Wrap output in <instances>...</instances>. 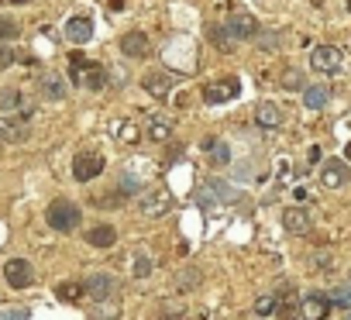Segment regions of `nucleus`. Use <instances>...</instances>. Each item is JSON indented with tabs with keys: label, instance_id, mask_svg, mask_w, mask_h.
Masks as SVG:
<instances>
[{
	"label": "nucleus",
	"instance_id": "2eb2a0df",
	"mask_svg": "<svg viewBox=\"0 0 351 320\" xmlns=\"http://www.w3.org/2000/svg\"><path fill=\"white\" fill-rule=\"evenodd\" d=\"M255 121H258V127L276 131V127H282V110H279L272 100H262V103L255 107Z\"/></svg>",
	"mask_w": 351,
	"mask_h": 320
},
{
	"label": "nucleus",
	"instance_id": "aec40b11",
	"mask_svg": "<svg viewBox=\"0 0 351 320\" xmlns=\"http://www.w3.org/2000/svg\"><path fill=\"white\" fill-rule=\"evenodd\" d=\"M276 303H279V306H276V313H279L282 320H296V317H300V306H303V299H296V293H293V289L279 293V296H276Z\"/></svg>",
	"mask_w": 351,
	"mask_h": 320
},
{
	"label": "nucleus",
	"instance_id": "a878e982",
	"mask_svg": "<svg viewBox=\"0 0 351 320\" xmlns=\"http://www.w3.org/2000/svg\"><path fill=\"white\" fill-rule=\"evenodd\" d=\"M83 293H86V286H80V282H62L59 286V299H66V303H76Z\"/></svg>",
	"mask_w": 351,
	"mask_h": 320
},
{
	"label": "nucleus",
	"instance_id": "393cba45",
	"mask_svg": "<svg viewBox=\"0 0 351 320\" xmlns=\"http://www.w3.org/2000/svg\"><path fill=\"white\" fill-rule=\"evenodd\" d=\"M169 131H172V124H169L165 117H152V124H148V138H152V141H165Z\"/></svg>",
	"mask_w": 351,
	"mask_h": 320
},
{
	"label": "nucleus",
	"instance_id": "b1692460",
	"mask_svg": "<svg viewBox=\"0 0 351 320\" xmlns=\"http://www.w3.org/2000/svg\"><path fill=\"white\" fill-rule=\"evenodd\" d=\"M210 38H214V45H217V49H221V52H231V49H234V45H238V42H234V38H231V32H228V28H224V25H221V28H217V25H214V28H210Z\"/></svg>",
	"mask_w": 351,
	"mask_h": 320
},
{
	"label": "nucleus",
	"instance_id": "20e7f679",
	"mask_svg": "<svg viewBox=\"0 0 351 320\" xmlns=\"http://www.w3.org/2000/svg\"><path fill=\"white\" fill-rule=\"evenodd\" d=\"M238 93H241V79L238 76H224V79L204 86V100L207 103H228V100H238Z\"/></svg>",
	"mask_w": 351,
	"mask_h": 320
},
{
	"label": "nucleus",
	"instance_id": "72a5a7b5",
	"mask_svg": "<svg viewBox=\"0 0 351 320\" xmlns=\"http://www.w3.org/2000/svg\"><path fill=\"white\" fill-rule=\"evenodd\" d=\"M0 320H28L25 306H11V310H0Z\"/></svg>",
	"mask_w": 351,
	"mask_h": 320
},
{
	"label": "nucleus",
	"instance_id": "f03ea898",
	"mask_svg": "<svg viewBox=\"0 0 351 320\" xmlns=\"http://www.w3.org/2000/svg\"><path fill=\"white\" fill-rule=\"evenodd\" d=\"M193 200H197L200 207H217V204H238L241 197H238V190H231L228 183L214 180V183H204V186H197Z\"/></svg>",
	"mask_w": 351,
	"mask_h": 320
},
{
	"label": "nucleus",
	"instance_id": "f8f14e48",
	"mask_svg": "<svg viewBox=\"0 0 351 320\" xmlns=\"http://www.w3.org/2000/svg\"><path fill=\"white\" fill-rule=\"evenodd\" d=\"M327 313H330V299L327 296H303V306H300V317L303 320H327Z\"/></svg>",
	"mask_w": 351,
	"mask_h": 320
},
{
	"label": "nucleus",
	"instance_id": "4c0bfd02",
	"mask_svg": "<svg viewBox=\"0 0 351 320\" xmlns=\"http://www.w3.org/2000/svg\"><path fill=\"white\" fill-rule=\"evenodd\" d=\"M344 320H351V310H348V313H344Z\"/></svg>",
	"mask_w": 351,
	"mask_h": 320
},
{
	"label": "nucleus",
	"instance_id": "a211bd4d",
	"mask_svg": "<svg viewBox=\"0 0 351 320\" xmlns=\"http://www.w3.org/2000/svg\"><path fill=\"white\" fill-rule=\"evenodd\" d=\"M204 148H207V162H210V166L224 169V166L231 162V148H228V141H214V138H207Z\"/></svg>",
	"mask_w": 351,
	"mask_h": 320
},
{
	"label": "nucleus",
	"instance_id": "7ed1b4c3",
	"mask_svg": "<svg viewBox=\"0 0 351 320\" xmlns=\"http://www.w3.org/2000/svg\"><path fill=\"white\" fill-rule=\"evenodd\" d=\"M80 207L76 204H69V200H56L49 210H45V221L56 227V231H76L80 227Z\"/></svg>",
	"mask_w": 351,
	"mask_h": 320
},
{
	"label": "nucleus",
	"instance_id": "58836bf2",
	"mask_svg": "<svg viewBox=\"0 0 351 320\" xmlns=\"http://www.w3.org/2000/svg\"><path fill=\"white\" fill-rule=\"evenodd\" d=\"M14 4H25V0H14Z\"/></svg>",
	"mask_w": 351,
	"mask_h": 320
},
{
	"label": "nucleus",
	"instance_id": "c9c22d12",
	"mask_svg": "<svg viewBox=\"0 0 351 320\" xmlns=\"http://www.w3.org/2000/svg\"><path fill=\"white\" fill-rule=\"evenodd\" d=\"M197 282H200L197 272H183V275H180V286H197Z\"/></svg>",
	"mask_w": 351,
	"mask_h": 320
},
{
	"label": "nucleus",
	"instance_id": "bb28decb",
	"mask_svg": "<svg viewBox=\"0 0 351 320\" xmlns=\"http://www.w3.org/2000/svg\"><path fill=\"white\" fill-rule=\"evenodd\" d=\"M0 107H4V110H18L21 107V90H0Z\"/></svg>",
	"mask_w": 351,
	"mask_h": 320
},
{
	"label": "nucleus",
	"instance_id": "4468645a",
	"mask_svg": "<svg viewBox=\"0 0 351 320\" xmlns=\"http://www.w3.org/2000/svg\"><path fill=\"white\" fill-rule=\"evenodd\" d=\"M141 86H145L155 100H165V97L172 93V73H148V76L141 79Z\"/></svg>",
	"mask_w": 351,
	"mask_h": 320
},
{
	"label": "nucleus",
	"instance_id": "39448f33",
	"mask_svg": "<svg viewBox=\"0 0 351 320\" xmlns=\"http://www.w3.org/2000/svg\"><path fill=\"white\" fill-rule=\"evenodd\" d=\"M138 210H141L145 217H162V214H169V210H172V193H169V190H162V186H155V190L141 193Z\"/></svg>",
	"mask_w": 351,
	"mask_h": 320
},
{
	"label": "nucleus",
	"instance_id": "6ab92c4d",
	"mask_svg": "<svg viewBox=\"0 0 351 320\" xmlns=\"http://www.w3.org/2000/svg\"><path fill=\"white\" fill-rule=\"evenodd\" d=\"M66 35H69V42L83 45V42H90V38H93V21H90V18H69Z\"/></svg>",
	"mask_w": 351,
	"mask_h": 320
},
{
	"label": "nucleus",
	"instance_id": "f3484780",
	"mask_svg": "<svg viewBox=\"0 0 351 320\" xmlns=\"http://www.w3.org/2000/svg\"><path fill=\"white\" fill-rule=\"evenodd\" d=\"M38 90H42L45 100H66V83H62L59 73H45V76L38 79Z\"/></svg>",
	"mask_w": 351,
	"mask_h": 320
},
{
	"label": "nucleus",
	"instance_id": "4be33fe9",
	"mask_svg": "<svg viewBox=\"0 0 351 320\" xmlns=\"http://www.w3.org/2000/svg\"><path fill=\"white\" fill-rule=\"evenodd\" d=\"M327 100H330V93H327V86H320V83H317V86H306V93H303V103H306L310 110H320Z\"/></svg>",
	"mask_w": 351,
	"mask_h": 320
},
{
	"label": "nucleus",
	"instance_id": "1a4fd4ad",
	"mask_svg": "<svg viewBox=\"0 0 351 320\" xmlns=\"http://www.w3.org/2000/svg\"><path fill=\"white\" fill-rule=\"evenodd\" d=\"M83 286H86V293H90L93 299H100V303H104V299H110V296L117 293V279H114V275H104V272L90 275Z\"/></svg>",
	"mask_w": 351,
	"mask_h": 320
},
{
	"label": "nucleus",
	"instance_id": "6e6552de",
	"mask_svg": "<svg viewBox=\"0 0 351 320\" xmlns=\"http://www.w3.org/2000/svg\"><path fill=\"white\" fill-rule=\"evenodd\" d=\"M4 275H8V282H11L14 289H25V286H32L35 269H32V262H25V258H11V262L4 265Z\"/></svg>",
	"mask_w": 351,
	"mask_h": 320
},
{
	"label": "nucleus",
	"instance_id": "5701e85b",
	"mask_svg": "<svg viewBox=\"0 0 351 320\" xmlns=\"http://www.w3.org/2000/svg\"><path fill=\"white\" fill-rule=\"evenodd\" d=\"M0 138H4V141H25L28 127L21 121H0Z\"/></svg>",
	"mask_w": 351,
	"mask_h": 320
},
{
	"label": "nucleus",
	"instance_id": "dca6fc26",
	"mask_svg": "<svg viewBox=\"0 0 351 320\" xmlns=\"http://www.w3.org/2000/svg\"><path fill=\"white\" fill-rule=\"evenodd\" d=\"M282 227L289 234H306L310 231V214L300 210V207H289V210H282Z\"/></svg>",
	"mask_w": 351,
	"mask_h": 320
},
{
	"label": "nucleus",
	"instance_id": "9d476101",
	"mask_svg": "<svg viewBox=\"0 0 351 320\" xmlns=\"http://www.w3.org/2000/svg\"><path fill=\"white\" fill-rule=\"evenodd\" d=\"M320 183L330 186V190H341L348 183V166L337 162V158H327V162L320 166Z\"/></svg>",
	"mask_w": 351,
	"mask_h": 320
},
{
	"label": "nucleus",
	"instance_id": "ddd939ff",
	"mask_svg": "<svg viewBox=\"0 0 351 320\" xmlns=\"http://www.w3.org/2000/svg\"><path fill=\"white\" fill-rule=\"evenodd\" d=\"M121 52H124L128 59H145V56L152 52V45H148V38H145L141 32H128V35L121 38Z\"/></svg>",
	"mask_w": 351,
	"mask_h": 320
},
{
	"label": "nucleus",
	"instance_id": "f257e3e1",
	"mask_svg": "<svg viewBox=\"0 0 351 320\" xmlns=\"http://www.w3.org/2000/svg\"><path fill=\"white\" fill-rule=\"evenodd\" d=\"M69 79H73L76 86L100 90V86L107 83V69H104V66H97V62H86L80 52H73V56H69Z\"/></svg>",
	"mask_w": 351,
	"mask_h": 320
},
{
	"label": "nucleus",
	"instance_id": "c85d7f7f",
	"mask_svg": "<svg viewBox=\"0 0 351 320\" xmlns=\"http://www.w3.org/2000/svg\"><path fill=\"white\" fill-rule=\"evenodd\" d=\"M276 306H279V303H276V296H258V299H255V313H258V317L276 313Z\"/></svg>",
	"mask_w": 351,
	"mask_h": 320
},
{
	"label": "nucleus",
	"instance_id": "423d86ee",
	"mask_svg": "<svg viewBox=\"0 0 351 320\" xmlns=\"http://www.w3.org/2000/svg\"><path fill=\"white\" fill-rule=\"evenodd\" d=\"M341 62H344V56H341V49H334V45H317L313 56H310L313 73H337Z\"/></svg>",
	"mask_w": 351,
	"mask_h": 320
},
{
	"label": "nucleus",
	"instance_id": "c756f323",
	"mask_svg": "<svg viewBox=\"0 0 351 320\" xmlns=\"http://www.w3.org/2000/svg\"><path fill=\"white\" fill-rule=\"evenodd\" d=\"M258 49H265V52H276V49H279V35H276V32H265V35H258Z\"/></svg>",
	"mask_w": 351,
	"mask_h": 320
},
{
	"label": "nucleus",
	"instance_id": "f704fd0d",
	"mask_svg": "<svg viewBox=\"0 0 351 320\" xmlns=\"http://www.w3.org/2000/svg\"><path fill=\"white\" fill-rule=\"evenodd\" d=\"M14 62V52H11V45H0V69H8Z\"/></svg>",
	"mask_w": 351,
	"mask_h": 320
},
{
	"label": "nucleus",
	"instance_id": "2f4dec72",
	"mask_svg": "<svg viewBox=\"0 0 351 320\" xmlns=\"http://www.w3.org/2000/svg\"><path fill=\"white\" fill-rule=\"evenodd\" d=\"M183 317H186L183 306H162L158 310V320H183Z\"/></svg>",
	"mask_w": 351,
	"mask_h": 320
},
{
	"label": "nucleus",
	"instance_id": "0eeeda50",
	"mask_svg": "<svg viewBox=\"0 0 351 320\" xmlns=\"http://www.w3.org/2000/svg\"><path fill=\"white\" fill-rule=\"evenodd\" d=\"M100 173H104V158H100V155L83 151V155L73 158V176H76L80 183H90V180H97Z\"/></svg>",
	"mask_w": 351,
	"mask_h": 320
},
{
	"label": "nucleus",
	"instance_id": "cd10ccee",
	"mask_svg": "<svg viewBox=\"0 0 351 320\" xmlns=\"http://www.w3.org/2000/svg\"><path fill=\"white\" fill-rule=\"evenodd\" d=\"M330 303H337V306H344V310H351V282L348 286H337V289H330V296H327Z\"/></svg>",
	"mask_w": 351,
	"mask_h": 320
},
{
	"label": "nucleus",
	"instance_id": "e433bc0d",
	"mask_svg": "<svg viewBox=\"0 0 351 320\" xmlns=\"http://www.w3.org/2000/svg\"><path fill=\"white\" fill-rule=\"evenodd\" d=\"M344 155H348V162H351V141H348V148H344Z\"/></svg>",
	"mask_w": 351,
	"mask_h": 320
},
{
	"label": "nucleus",
	"instance_id": "412c9836",
	"mask_svg": "<svg viewBox=\"0 0 351 320\" xmlns=\"http://www.w3.org/2000/svg\"><path fill=\"white\" fill-rule=\"evenodd\" d=\"M86 241H90L93 248H110V245L117 241V231H114L110 224H97V227H90Z\"/></svg>",
	"mask_w": 351,
	"mask_h": 320
},
{
	"label": "nucleus",
	"instance_id": "7c9ffc66",
	"mask_svg": "<svg viewBox=\"0 0 351 320\" xmlns=\"http://www.w3.org/2000/svg\"><path fill=\"white\" fill-rule=\"evenodd\" d=\"M131 269H134V275H138V279H145V275L152 272V258H148V255H138Z\"/></svg>",
	"mask_w": 351,
	"mask_h": 320
},
{
	"label": "nucleus",
	"instance_id": "ea45409f",
	"mask_svg": "<svg viewBox=\"0 0 351 320\" xmlns=\"http://www.w3.org/2000/svg\"><path fill=\"white\" fill-rule=\"evenodd\" d=\"M348 282H351V275H348Z\"/></svg>",
	"mask_w": 351,
	"mask_h": 320
},
{
	"label": "nucleus",
	"instance_id": "473e14b6",
	"mask_svg": "<svg viewBox=\"0 0 351 320\" xmlns=\"http://www.w3.org/2000/svg\"><path fill=\"white\" fill-rule=\"evenodd\" d=\"M18 21H8V18H0V38H18Z\"/></svg>",
	"mask_w": 351,
	"mask_h": 320
},
{
	"label": "nucleus",
	"instance_id": "9b49d317",
	"mask_svg": "<svg viewBox=\"0 0 351 320\" xmlns=\"http://www.w3.org/2000/svg\"><path fill=\"white\" fill-rule=\"evenodd\" d=\"M224 28L231 32V38H234V42L258 35V25H255V18H252V14H231V18L224 21Z\"/></svg>",
	"mask_w": 351,
	"mask_h": 320
}]
</instances>
